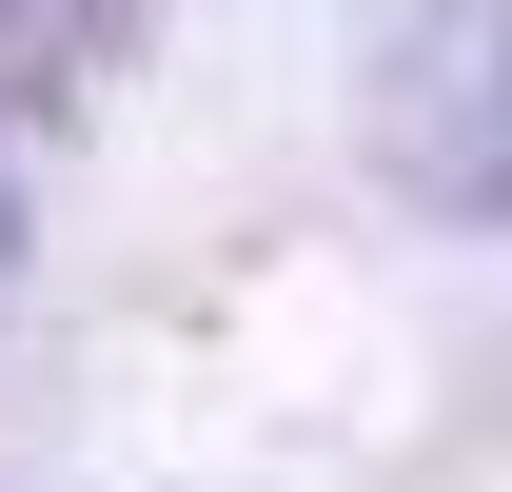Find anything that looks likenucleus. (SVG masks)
<instances>
[{
	"label": "nucleus",
	"instance_id": "f257e3e1",
	"mask_svg": "<svg viewBox=\"0 0 512 492\" xmlns=\"http://www.w3.org/2000/svg\"><path fill=\"white\" fill-rule=\"evenodd\" d=\"M355 119H375V178L414 197V217L493 237L512 217V0H394Z\"/></svg>",
	"mask_w": 512,
	"mask_h": 492
},
{
	"label": "nucleus",
	"instance_id": "f03ea898",
	"mask_svg": "<svg viewBox=\"0 0 512 492\" xmlns=\"http://www.w3.org/2000/svg\"><path fill=\"white\" fill-rule=\"evenodd\" d=\"M138 40V0H0V99H79Z\"/></svg>",
	"mask_w": 512,
	"mask_h": 492
},
{
	"label": "nucleus",
	"instance_id": "7ed1b4c3",
	"mask_svg": "<svg viewBox=\"0 0 512 492\" xmlns=\"http://www.w3.org/2000/svg\"><path fill=\"white\" fill-rule=\"evenodd\" d=\"M0 296H20V197H0Z\"/></svg>",
	"mask_w": 512,
	"mask_h": 492
}]
</instances>
